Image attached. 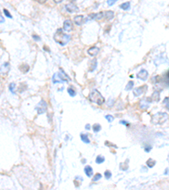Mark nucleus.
<instances>
[{
	"label": "nucleus",
	"mask_w": 169,
	"mask_h": 190,
	"mask_svg": "<svg viewBox=\"0 0 169 190\" xmlns=\"http://www.w3.org/2000/svg\"><path fill=\"white\" fill-rule=\"evenodd\" d=\"M99 52V48L97 47H92L91 48H89L88 50V53L90 54L91 56H97Z\"/></svg>",
	"instance_id": "12"
},
{
	"label": "nucleus",
	"mask_w": 169,
	"mask_h": 190,
	"mask_svg": "<svg viewBox=\"0 0 169 190\" xmlns=\"http://www.w3.org/2000/svg\"><path fill=\"white\" fill-rule=\"evenodd\" d=\"M68 80H70V78L63 71V69H60L58 73H56L52 76L53 83H64V82H67Z\"/></svg>",
	"instance_id": "3"
},
{
	"label": "nucleus",
	"mask_w": 169,
	"mask_h": 190,
	"mask_svg": "<svg viewBox=\"0 0 169 190\" xmlns=\"http://www.w3.org/2000/svg\"><path fill=\"white\" fill-rule=\"evenodd\" d=\"M80 138H81V140H82L83 142H84V143H85V144H89V143H90V139H89L88 136H87L86 134H84V133H81Z\"/></svg>",
	"instance_id": "19"
},
{
	"label": "nucleus",
	"mask_w": 169,
	"mask_h": 190,
	"mask_svg": "<svg viewBox=\"0 0 169 190\" xmlns=\"http://www.w3.org/2000/svg\"><path fill=\"white\" fill-rule=\"evenodd\" d=\"M150 150H151V146H147V147H145V151H147V152H149Z\"/></svg>",
	"instance_id": "35"
},
{
	"label": "nucleus",
	"mask_w": 169,
	"mask_h": 190,
	"mask_svg": "<svg viewBox=\"0 0 169 190\" xmlns=\"http://www.w3.org/2000/svg\"><path fill=\"white\" fill-rule=\"evenodd\" d=\"M146 88H147L146 85H143V86H140V87H138V88L134 89V90H133L134 95H135V96H139V95H140L141 94L144 93V91L146 90Z\"/></svg>",
	"instance_id": "8"
},
{
	"label": "nucleus",
	"mask_w": 169,
	"mask_h": 190,
	"mask_svg": "<svg viewBox=\"0 0 169 190\" xmlns=\"http://www.w3.org/2000/svg\"><path fill=\"white\" fill-rule=\"evenodd\" d=\"M152 101H158L160 100V95H159V92L158 91H154L153 94H152V96H151Z\"/></svg>",
	"instance_id": "17"
},
{
	"label": "nucleus",
	"mask_w": 169,
	"mask_h": 190,
	"mask_svg": "<svg viewBox=\"0 0 169 190\" xmlns=\"http://www.w3.org/2000/svg\"><path fill=\"white\" fill-rule=\"evenodd\" d=\"M104 161H105V158L102 156H98L97 157V159H96V162H97V164H102Z\"/></svg>",
	"instance_id": "21"
},
{
	"label": "nucleus",
	"mask_w": 169,
	"mask_h": 190,
	"mask_svg": "<svg viewBox=\"0 0 169 190\" xmlns=\"http://www.w3.org/2000/svg\"><path fill=\"white\" fill-rule=\"evenodd\" d=\"M101 178H102V174H100V173H97V174H96L95 177H93V181L96 182V181H97V180L101 179Z\"/></svg>",
	"instance_id": "28"
},
{
	"label": "nucleus",
	"mask_w": 169,
	"mask_h": 190,
	"mask_svg": "<svg viewBox=\"0 0 169 190\" xmlns=\"http://www.w3.org/2000/svg\"><path fill=\"white\" fill-rule=\"evenodd\" d=\"M53 38H54V40H55L58 43L60 44L61 46H64L69 42L71 36L70 35L64 33L62 29H58L57 31V32L55 33V35L53 36Z\"/></svg>",
	"instance_id": "1"
},
{
	"label": "nucleus",
	"mask_w": 169,
	"mask_h": 190,
	"mask_svg": "<svg viewBox=\"0 0 169 190\" xmlns=\"http://www.w3.org/2000/svg\"><path fill=\"white\" fill-rule=\"evenodd\" d=\"M104 16V13L101 12L99 14H96V19H102Z\"/></svg>",
	"instance_id": "26"
},
{
	"label": "nucleus",
	"mask_w": 169,
	"mask_h": 190,
	"mask_svg": "<svg viewBox=\"0 0 169 190\" xmlns=\"http://www.w3.org/2000/svg\"><path fill=\"white\" fill-rule=\"evenodd\" d=\"M168 118V115L166 112H158V113L155 114L152 118V123L155 124H161L163 123Z\"/></svg>",
	"instance_id": "4"
},
{
	"label": "nucleus",
	"mask_w": 169,
	"mask_h": 190,
	"mask_svg": "<svg viewBox=\"0 0 169 190\" xmlns=\"http://www.w3.org/2000/svg\"><path fill=\"white\" fill-rule=\"evenodd\" d=\"M9 69H10V65L9 63H4L1 67H0V73L2 74H7L9 72Z\"/></svg>",
	"instance_id": "10"
},
{
	"label": "nucleus",
	"mask_w": 169,
	"mask_h": 190,
	"mask_svg": "<svg viewBox=\"0 0 169 190\" xmlns=\"http://www.w3.org/2000/svg\"><path fill=\"white\" fill-rule=\"evenodd\" d=\"M68 92H69V94L71 96H74V95H76V91L72 88V87H69V88L68 89Z\"/></svg>",
	"instance_id": "24"
},
{
	"label": "nucleus",
	"mask_w": 169,
	"mask_h": 190,
	"mask_svg": "<svg viewBox=\"0 0 169 190\" xmlns=\"http://www.w3.org/2000/svg\"><path fill=\"white\" fill-rule=\"evenodd\" d=\"M120 8L122 9H124V10H127V9H129L130 8V2L123 3V4L120 5Z\"/></svg>",
	"instance_id": "18"
},
{
	"label": "nucleus",
	"mask_w": 169,
	"mask_h": 190,
	"mask_svg": "<svg viewBox=\"0 0 169 190\" xmlns=\"http://www.w3.org/2000/svg\"><path fill=\"white\" fill-rule=\"evenodd\" d=\"M101 128H102V127H101V125L98 124V123H95V124L92 126V129H93L94 132H99L101 130Z\"/></svg>",
	"instance_id": "20"
},
{
	"label": "nucleus",
	"mask_w": 169,
	"mask_h": 190,
	"mask_svg": "<svg viewBox=\"0 0 169 190\" xmlns=\"http://www.w3.org/2000/svg\"><path fill=\"white\" fill-rule=\"evenodd\" d=\"M105 118L108 121V123H112V122L113 121V117L111 116V115H107V116H105Z\"/></svg>",
	"instance_id": "29"
},
{
	"label": "nucleus",
	"mask_w": 169,
	"mask_h": 190,
	"mask_svg": "<svg viewBox=\"0 0 169 190\" xmlns=\"http://www.w3.org/2000/svg\"><path fill=\"white\" fill-rule=\"evenodd\" d=\"M15 86H16V85L14 83H11L10 85H9V90H10L13 94L15 93V91H14V90H15Z\"/></svg>",
	"instance_id": "25"
},
{
	"label": "nucleus",
	"mask_w": 169,
	"mask_h": 190,
	"mask_svg": "<svg viewBox=\"0 0 169 190\" xmlns=\"http://www.w3.org/2000/svg\"><path fill=\"white\" fill-rule=\"evenodd\" d=\"M85 128L89 130V129H90V128H91V125H90V124H86V125H85Z\"/></svg>",
	"instance_id": "37"
},
{
	"label": "nucleus",
	"mask_w": 169,
	"mask_h": 190,
	"mask_svg": "<svg viewBox=\"0 0 169 190\" xmlns=\"http://www.w3.org/2000/svg\"><path fill=\"white\" fill-rule=\"evenodd\" d=\"M71 29H72V22L69 19H67L64 23V30L66 31H69Z\"/></svg>",
	"instance_id": "11"
},
{
	"label": "nucleus",
	"mask_w": 169,
	"mask_h": 190,
	"mask_svg": "<svg viewBox=\"0 0 169 190\" xmlns=\"http://www.w3.org/2000/svg\"><path fill=\"white\" fill-rule=\"evenodd\" d=\"M148 75H149L148 72H147L145 69H141V70L138 73V74H137V78L140 79V80H146L147 79H148Z\"/></svg>",
	"instance_id": "7"
},
{
	"label": "nucleus",
	"mask_w": 169,
	"mask_h": 190,
	"mask_svg": "<svg viewBox=\"0 0 169 190\" xmlns=\"http://www.w3.org/2000/svg\"><path fill=\"white\" fill-rule=\"evenodd\" d=\"M65 8H66V10L69 13H74V12H77V11L79 10L78 7L75 5V4H74V3H69V4H66Z\"/></svg>",
	"instance_id": "6"
},
{
	"label": "nucleus",
	"mask_w": 169,
	"mask_h": 190,
	"mask_svg": "<svg viewBox=\"0 0 169 190\" xmlns=\"http://www.w3.org/2000/svg\"><path fill=\"white\" fill-rule=\"evenodd\" d=\"M4 13L5 14V15L7 16V17H9V18H10V19H12V15L10 14V13L8 11V9H4Z\"/></svg>",
	"instance_id": "30"
},
{
	"label": "nucleus",
	"mask_w": 169,
	"mask_h": 190,
	"mask_svg": "<svg viewBox=\"0 0 169 190\" xmlns=\"http://www.w3.org/2000/svg\"><path fill=\"white\" fill-rule=\"evenodd\" d=\"M149 105H150V102L146 101L145 100H142L140 103V107L141 109H147L149 107Z\"/></svg>",
	"instance_id": "16"
},
{
	"label": "nucleus",
	"mask_w": 169,
	"mask_h": 190,
	"mask_svg": "<svg viewBox=\"0 0 169 190\" xmlns=\"http://www.w3.org/2000/svg\"><path fill=\"white\" fill-rule=\"evenodd\" d=\"M116 3V0H108L107 1V4H108L109 6L112 5V4H114Z\"/></svg>",
	"instance_id": "31"
},
{
	"label": "nucleus",
	"mask_w": 169,
	"mask_h": 190,
	"mask_svg": "<svg viewBox=\"0 0 169 190\" xmlns=\"http://www.w3.org/2000/svg\"><path fill=\"white\" fill-rule=\"evenodd\" d=\"M89 98L91 101L92 102L97 104V105H102V104L105 102V98L102 95V94L97 90V89H94L91 92L90 95H89Z\"/></svg>",
	"instance_id": "2"
},
{
	"label": "nucleus",
	"mask_w": 169,
	"mask_h": 190,
	"mask_svg": "<svg viewBox=\"0 0 169 190\" xmlns=\"http://www.w3.org/2000/svg\"><path fill=\"white\" fill-rule=\"evenodd\" d=\"M85 20H86V19H84V15H77V16H75L74 19V23H75L77 25H83L85 22Z\"/></svg>",
	"instance_id": "9"
},
{
	"label": "nucleus",
	"mask_w": 169,
	"mask_h": 190,
	"mask_svg": "<svg viewBox=\"0 0 169 190\" xmlns=\"http://www.w3.org/2000/svg\"><path fill=\"white\" fill-rule=\"evenodd\" d=\"M146 164H147V166H149V167H153L154 166H155V164H156V161H154V160H152V159H149L148 161H147V162H146Z\"/></svg>",
	"instance_id": "22"
},
{
	"label": "nucleus",
	"mask_w": 169,
	"mask_h": 190,
	"mask_svg": "<svg viewBox=\"0 0 169 190\" xmlns=\"http://www.w3.org/2000/svg\"><path fill=\"white\" fill-rule=\"evenodd\" d=\"M104 16H105L107 19H112V18L114 17V13L111 10L106 11V12L104 13Z\"/></svg>",
	"instance_id": "14"
},
{
	"label": "nucleus",
	"mask_w": 169,
	"mask_h": 190,
	"mask_svg": "<svg viewBox=\"0 0 169 190\" xmlns=\"http://www.w3.org/2000/svg\"><path fill=\"white\" fill-rule=\"evenodd\" d=\"M32 37L34 38V39H35V40H36V41H40V40H41V38H40L39 36H36V35H33Z\"/></svg>",
	"instance_id": "33"
},
{
	"label": "nucleus",
	"mask_w": 169,
	"mask_h": 190,
	"mask_svg": "<svg viewBox=\"0 0 169 190\" xmlns=\"http://www.w3.org/2000/svg\"><path fill=\"white\" fill-rule=\"evenodd\" d=\"M104 176L106 177L107 179H109V178L112 177V172H111L110 171H106L105 172H104Z\"/></svg>",
	"instance_id": "27"
},
{
	"label": "nucleus",
	"mask_w": 169,
	"mask_h": 190,
	"mask_svg": "<svg viewBox=\"0 0 169 190\" xmlns=\"http://www.w3.org/2000/svg\"><path fill=\"white\" fill-rule=\"evenodd\" d=\"M84 173L86 174V176L88 177H92V175H93V169H92L91 166H86L84 167Z\"/></svg>",
	"instance_id": "13"
},
{
	"label": "nucleus",
	"mask_w": 169,
	"mask_h": 190,
	"mask_svg": "<svg viewBox=\"0 0 169 190\" xmlns=\"http://www.w3.org/2000/svg\"><path fill=\"white\" fill-rule=\"evenodd\" d=\"M4 18L3 17V15H2V14H1V12H0V23H4Z\"/></svg>",
	"instance_id": "32"
},
{
	"label": "nucleus",
	"mask_w": 169,
	"mask_h": 190,
	"mask_svg": "<svg viewBox=\"0 0 169 190\" xmlns=\"http://www.w3.org/2000/svg\"><path fill=\"white\" fill-rule=\"evenodd\" d=\"M47 104L44 100H41L36 107V110L38 114H42L44 112H47Z\"/></svg>",
	"instance_id": "5"
},
{
	"label": "nucleus",
	"mask_w": 169,
	"mask_h": 190,
	"mask_svg": "<svg viewBox=\"0 0 169 190\" xmlns=\"http://www.w3.org/2000/svg\"><path fill=\"white\" fill-rule=\"evenodd\" d=\"M133 86H134V82L133 81H129V83L127 84V85H126V87H125V90H131V89L133 88Z\"/></svg>",
	"instance_id": "23"
},
{
	"label": "nucleus",
	"mask_w": 169,
	"mask_h": 190,
	"mask_svg": "<svg viewBox=\"0 0 169 190\" xmlns=\"http://www.w3.org/2000/svg\"><path fill=\"white\" fill-rule=\"evenodd\" d=\"M97 59L94 58L91 61V68H90V71L92 72L94 71L96 69H97Z\"/></svg>",
	"instance_id": "15"
},
{
	"label": "nucleus",
	"mask_w": 169,
	"mask_h": 190,
	"mask_svg": "<svg viewBox=\"0 0 169 190\" xmlns=\"http://www.w3.org/2000/svg\"><path fill=\"white\" fill-rule=\"evenodd\" d=\"M164 103H167V107L168 108V97H166L165 100H164Z\"/></svg>",
	"instance_id": "34"
},
{
	"label": "nucleus",
	"mask_w": 169,
	"mask_h": 190,
	"mask_svg": "<svg viewBox=\"0 0 169 190\" xmlns=\"http://www.w3.org/2000/svg\"><path fill=\"white\" fill-rule=\"evenodd\" d=\"M120 123H122V124H126V125H128V124H129L128 122H126V121H121Z\"/></svg>",
	"instance_id": "36"
}]
</instances>
